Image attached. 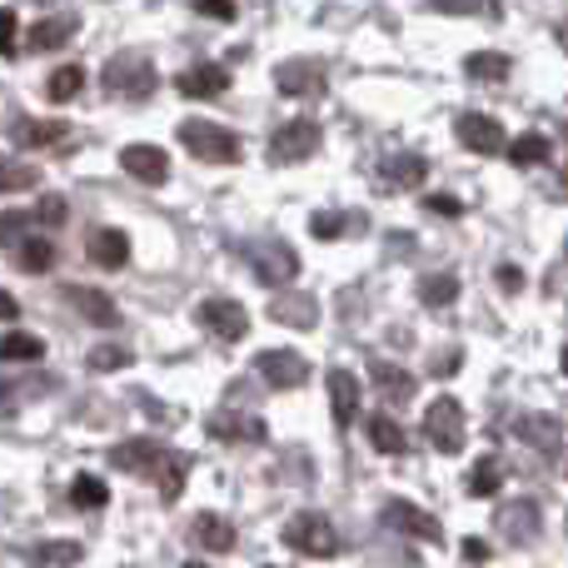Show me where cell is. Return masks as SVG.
Here are the masks:
<instances>
[{
  "label": "cell",
  "instance_id": "18",
  "mask_svg": "<svg viewBox=\"0 0 568 568\" xmlns=\"http://www.w3.org/2000/svg\"><path fill=\"white\" fill-rule=\"evenodd\" d=\"M10 140H16V150H45V145H65V140H70V125H65V120H16V130H10Z\"/></svg>",
  "mask_w": 568,
  "mask_h": 568
},
{
  "label": "cell",
  "instance_id": "51",
  "mask_svg": "<svg viewBox=\"0 0 568 568\" xmlns=\"http://www.w3.org/2000/svg\"><path fill=\"white\" fill-rule=\"evenodd\" d=\"M559 45L568 50V26H559Z\"/></svg>",
  "mask_w": 568,
  "mask_h": 568
},
{
  "label": "cell",
  "instance_id": "41",
  "mask_svg": "<svg viewBox=\"0 0 568 568\" xmlns=\"http://www.w3.org/2000/svg\"><path fill=\"white\" fill-rule=\"evenodd\" d=\"M0 50H6V55H16L20 50V20H16V10H0Z\"/></svg>",
  "mask_w": 568,
  "mask_h": 568
},
{
  "label": "cell",
  "instance_id": "48",
  "mask_svg": "<svg viewBox=\"0 0 568 568\" xmlns=\"http://www.w3.org/2000/svg\"><path fill=\"white\" fill-rule=\"evenodd\" d=\"M454 369H459V354H444V359L434 354V374H454Z\"/></svg>",
  "mask_w": 568,
  "mask_h": 568
},
{
  "label": "cell",
  "instance_id": "16",
  "mask_svg": "<svg viewBox=\"0 0 568 568\" xmlns=\"http://www.w3.org/2000/svg\"><path fill=\"white\" fill-rule=\"evenodd\" d=\"M270 320H275V324H290V329H314V324H320V304H314V294L280 290L275 304H270Z\"/></svg>",
  "mask_w": 568,
  "mask_h": 568
},
{
  "label": "cell",
  "instance_id": "32",
  "mask_svg": "<svg viewBox=\"0 0 568 568\" xmlns=\"http://www.w3.org/2000/svg\"><path fill=\"white\" fill-rule=\"evenodd\" d=\"M369 444L379 454H404V429L389 419V414H369Z\"/></svg>",
  "mask_w": 568,
  "mask_h": 568
},
{
  "label": "cell",
  "instance_id": "34",
  "mask_svg": "<svg viewBox=\"0 0 568 568\" xmlns=\"http://www.w3.org/2000/svg\"><path fill=\"white\" fill-rule=\"evenodd\" d=\"M504 155H509L514 165H544V160H549V140L544 135H519Z\"/></svg>",
  "mask_w": 568,
  "mask_h": 568
},
{
  "label": "cell",
  "instance_id": "26",
  "mask_svg": "<svg viewBox=\"0 0 568 568\" xmlns=\"http://www.w3.org/2000/svg\"><path fill=\"white\" fill-rule=\"evenodd\" d=\"M499 529L509 534V539H539V504L519 499V504H509V509H499Z\"/></svg>",
  "mask_w": 568,
  "mask_h": 568
},
{
  "label": "cell",
  "instance_id": "2",
  "mask_svg": "<svg viewBox=\"0 0 568 568\" xmlns=\"http://www.w3.org/2000/svg\"><path fill=\"white\" fill-rule=\"evenodd\" d=\"M180 145L195 160H205V165H235L240 160V135L215 125V120H185L180 125Z\"/></svg>",
  "mask_w": 568,
  "mask_h": 568
},
{
  "label": "cell",
  "instance_id": "19",
  "mask_svg": "<svg viewBox=\"0 0 568 568\" xmlns=\"http://www.w3.org/2000/svg\"><path fill=\"white\" fill-rule=\"evenodd\" d=\"M519 439L524 444H534L539 454H559V444H564V419H554V414H519Z\"/></svg>",
  "mask_w": 568,
  "mask_h": 568
},
{
  "label": "cell",
  "instance_id": "22",
  "mask_svg": "<svg viewBox=\"0 0 568 568\" xmlns=\"http://www.w3.org/2000/svg\"><path fill=\"white\" fill-rule=\"evenodd\" d=\"M384 180H389V190H419L429 180V160L414 155V150H399V155L384 160Z\"/></svg>",
  "mask_w": 568,
  "mask_h": 568
},
{
  "label": "cell",
  "instance_id": "33",
  "mask_svg": "<svg viewBox=\"0 0 568 568\" xmlns=\"http://www.w3.org/2000/svg\"><path fill=\"white\" fill-rule=\"evenodd\" d=\"M419 300L429 304V310H439V304H454V300H459V280H454V275H424L419 280Z\"/></svg>",
  "mask_w": 568,
  "mask_h": 568
},
{
  "label": "cell",
  "instance_id": "40",
  "mask_svg": "<svg viewBox=\"0 0 568 568\" xmlns=\"http://www.w3.org/2000/svg\"><path fill=\"white\" fill-rule=\"evenodd\" d=\"M344 225H354V215H314V220H310L314 240H339Z\"/></svg>",
  "mask_w": 568,
  "mask_h": 568
},
{
  "label": "cell",
  "instance_id": "38",
  "mask_svg": "<svg viewBox=\"0 0 568 568\" xmlns=\"http://www.w3.org/2000/svg\"><path fill=\"white\" fill-rule=\"evenodd\" d=\"M90 369L95 374H110V369H125L130 364V349H120V344H100V349H90Z\"/></svg>",
  "mask_w": 568,
  "mask_h": 568
},
{
  "label": "cell",
  "instance_id": "1",
  "mask_svg": "<svg viewBox=\"0 0 568 568\" xmlns=\"http://www.w3.org/2000/svg\"><path fill=\"white\" fill-rule=\"evenodd\" d=\"M105 95L115 100H150L155 95V65L145 50H120L105 65Z\"/></svg>",
  "mask_w": 568,
  "mask_h": 568
},
{
  "label": "cell",
  "instance_id": "14",
  "mask_svg": "<svg viewBox=\"0 0 568 568\" xmlns=\"http://www.w3.org/2000/svg\"><path fill=\"white\" fill-rule=\"evenodd\" d=\"M175 85H180V95H190V100H215L230 90V70L215 65V60H200V65L180 70Z\"/></svg>",
  "mask_w": 568,
  "mask_h": 568
},
{
  "label": "cell",
  "instance_id": "42",
  "mask_svg": "<svg viewBox=\"0 0 568 568\" xmlns=\"http://www.w3.org/2000/svg\"><path fill=\"white\" fill-rule=\"evenodd\" d=\"M36 170H26V165H6V175H0V185L6 190H26V185H36Z\"/></svg>",
  "mask_w": 568,
  "mask_h": 568
},
{
  "label": "cell",
  "instance_id": "4",
  "mask_svg": "<svg viewBox=\"0 0 568 568\" xmlns=\"http://www.w3.org/2000/svg\"><path fill=\"white\" fill-rule=\"evenodd\" d=\"M245 260H250V270H255V280L270 284V290H284V284L294 280V270H300L294 250L280 245V240H250V245H245Z\"/></svg>",
  "mask_w": 568,
  "mask_h": 568
},
{
  "label": "cell",
  "instance_id": "39",
  "mask_svg": "<svg viewBox=\"0 0 568 568\" xmlns=\"http://www.w3.org/2000/svg\"><path fill=\"white\" fill-rule=\"evenodd\" d=\"M185 469H190L185 454H165V459H160L155 474H165V499H175V494H180V484H185Z\"/></svg>",
  "mask_w": 568,
  "mask_h": 568
},
{
  "label": "cell",
  "instance_id": "47",
  "mask_svg": "<svg viewBox=\"0 0 568 568\" xmlns=\"http://www.w3.org/2000/svg\"><path fill=\"white\" fill-rule=\"evenodd\" d=\"M434 10H454V16H469L474 10V0H429Z\"/></svg>",
  "mask_w": 568,
  "mask_h": 568
},
{
  "label": "cell",
  "instance_id": "30",
  "mask_svg": "<svg viewBox=\"0 0 568 568\" xmlns=\"http://www.w3.org/2000/svg\"><path fill=\"white\" fill-rule=\"evenodd\" d=\"M70 504H75V509H105V504H110L105 479H95V474H80V479L70 484Z\"/></svg>",
  "mask_w": 568,
  "mask_h": 568
},
{
  "label": "cell",
  "instance_id": "8",
  "mask_svg": "<svg viewBox=\"0 0 568 568\" xmlns=\"http://www.w3.org/2000/svg\"><path fill=\"white\" fill-rule=\"evenodd\" d=\"M255 369H260V379L275 384V389H300V384L310 379V364H304V354H294V349H260Z\"/></svg>",
  "mask_w": 568,
  "mask_h": 568
},
{
  "label": "cell",
  "instance_id": "43",
  "mask_svg": "<svg viewBox=\"0 0 568 568\" xmlns=\"http://www.w3.org/2000/svg\"><path fill=\"white\" fill-rule=\"evenodd\" d=\"M200 16H215V20H230L235 16V0H195Z\"/></svg>",
  "mask_w": 568,
  "mask_h": 568
},
{
  "label": "cell",
  "instance_id": "29",
  "mask_svg": "<svg viewBox=\"0 0 568 568\" xmlns=\"http://www.w3.org/2000/svg\"><path fill=\"white\" fill-rule=\"evenodd\" d=\"M509 65H514V60L504 55V50H474V55L464 60V70H469L474 80H504V75H509Z\"/></svg>",
  "mask_w": 568,
  "mask_h": 568
},
{
  "label": "cell",
  "instance_id": "50",
  "mask_svg": "<svg viewBox=\"0 0 568 568\" xmlns=\"http://www.w3.org/2000/svg\"><path fill=\"white\" fill-rule=\"evenodd\" d=\"M554 195H559V200H568V165L559 170V180H554Z\"/></svg>",
  "mask_w": 568,
  "mask_h": 568
},
{
  "label": "cell",
  "instance_id": "36",
  "mask_svg": "<svg viewBox=\"0 0 568 568\" xmlns=\"http://www.w3.org/2000/svg\"><path fill=\"white\" fill-rule=\"evenodd\" d=\"M499 484H504L499 459H479V464H474V474H469V494H499Z\"/></svg>",
  "mask_w": 568,
  "mask_h": 568
},
{
  "label": "cell",
  "instance_id": "46",
  "mask_svg": "<svg viewBox=\"0 0 568 568\" xmlns=\"http://www.w3.org/2000/svg\"><path fill=\"white\" fill-rule=\"evenodd\" d=\"M499 290H524V275H519V270H514V265H499Z\"/></svg>",
  "mask_w": 568,
  "mask_h": 568
},
{
  "label": "cell",
  "instance_id": "13",
  "mask_svg": "<svg viewBox=\"0 0 568 568\" xmlns=\"http://www.w3.org/2000/svg\"><path fill=\"white\" fill-rule=\"evenodd\" d=\"M120 170L135 180H145V185H160V180L170 175V155L160 145H145V140H135V145L120 150Z\"/></svg>",
  "mask_w": 568,
  "mask_h": 568
},
{
  "label": "cell",
  "instance_id": "6",
  "mask_svg": "<svg viewBox=\"0 0 568 568\" xmlns=\"http://www.w3.org/2000/svg\"><path fill=\"white\" fill-rule=\"evenodd\" d=\"M320 150V125L314 120H290L270 135V165H300Z\"/></svg>",
  "mask_w": 568,
  "mask_h": 568
},
{
  "label": "cell",
  "instance_id": "31",
  "mask_svg": "<svg viewBox=\"0 0 568 568\" xmlns=\"http://www.w3.org/2000/svg\"><path fill=\"white\" fill-rule=\"evenodd\" d=\"M40 354H45V344H40L36 334H26V329H10L6 339H0V359H10V364L40 359Z\"/></svg>",
  "mask_w": 568,
  "mask_h": 568
},
{
  "label": "cell",
  "instance_id": "11",
  "mask_svg": "<svg viewBox=\"0 0 568 568\" xmlns=\"http://www.w3.org/2000/svg\"><path fill=\"white\" fill-rule=\"evenodd\" d=\"M60 294H65V304H75L80 320L100 324V329H115V324H120V310H115V300H110L105 290H90V284H65Z\"/></svg>",
  "mask_w": 568,
  "mask_h": 568
},
{
  "label": "cell",
  "instance_id": "45",
  "mask_svg": "<svg viewBox=\"0 0 568 568\" xmlns=\"http://www.w3.org/2000/svg\"><path fill=\"white\" fill-rule=\"evenodd\" d=\"M424 210H434V215H459V200H449V195H429V200H424Z\"/></svg>",
  "mask_w": 568,
  "mask_h": 568
},
{
  "label": "cell",
  "instance_id": "5",
  "mask_svg": "<svg viewBox=\"0 0 568 568\" xmlns=\"http://www.w3.org/2000/svg\"><path fill=\"white\" fill-rule=\"evenodd\" d=\"M424 434L439 454H459L464 449V409L454 394H439V399L424 409Z\"/></svg>",
  "mask_w": 568,
  "mask_h": 568
},
{
  "label": "cell",
  "instance_id": "52",
  "mask_svg": "<svg viewBox=\"0 0 568 568\" xmlns=\"http://www.w3.org/2000/svg\"><path fill=\"white\" fill-rule=\"evenodd\" d=\"M185 568H210V564H200V559H190V564H185Z\"/></svg>",
  "mask_w": 568,
  "mask_h": 568
},
{
  "label": "cell",
  "instance_id": "25",
  "mask_svg": "<svg viewBox=\"0 0 568 568\" xmlns=\"http://www.w3.org/2000/svg\"><path fill=\"white\" fill-rule=\"evenodd\" d=\"M75 30H80V16H45V20H36V30H30V45L36 50H60V45H70Z\"/></svg>",
  "mask_w": 568,
  "mask_h": 568
},
{
  "label": "cell",
  "instance_id": "21",
  "mask_svg": "<svg viewBox=\"0 0 568 568\" xmlns=\"http://www.w3.org/2000/svg\"><path fill=\"white\" fill-rule=\"evenodd\" d=\"M190 539H195L200 549H210V554H230L235 549V524H230L225 514H195Z\"/></svg>",
  "mask_w": 568,
  "mask_h": 568
},
{
  "label": "cell",
  "instance_id": "27",
  "mask_svg": "<svg viewBox=\"0 0 568 568\" xmlns=\"http://www.w3.org/2000/svg\"><path fill=\"white\" fill-rule=\"evenodd\" d=\"M10 260H16V270H26V275H40V270L55 265V245L30 235V240H20V245H10Z\"/></svg>",
  "mask_w": 568,
  "mask_h": 568
},
{
  "label": "cell",
  "instance_id": "35",
  "mask_svg": "<svg viewBox=\"0 0 568 568\" xmlns=\"http://www.w3.org/2000/svg\"><path fill=\"white\" fill-rule=\"evenodd\" d=\"M80 85H85V70H80V65H60L55 75L45 80V95L50 100H70V95H80Z\"/></svg>",
  "mask_w": 568,
  "mask_h": 568
},
{
  "label": "cell",
  "instance_id": "3",
  "mask_svg": "<svg viewBox=\"0 0 568 568\" xmlns=\"http://www.w3.org/2000/svg\"><path fill=\"white\" fill-rule=\"evenodd\" d=\"M284 544H290L294 554H304V559H334V554L344 549L339 529H334L324 514H294V519L284 524Z\"/></svg>",
  "mask_w": 568,
  "mask_h": 568
},
{
  "label": "cell",
  "instance_id": "12",
  "mask_svg": "<svg viewBox=\"0 0 568 568\" xmlns=\"http://www.w3.org/2000/svg\"><path fill=\"white\" fill-rule=\"evenodd\" d=\"M384 524H389V529H399V534H409V539H439V519H434V514H424L419 504H409V499H389L384 504Z\"/></svg>",
  "mask_w": 568,
  "mask_h": 568
},
{
  "label": "cell",
  "instance_id": "44",
  "mask_svg": "<svg viewBox=\"0 0 568 568\" xmlns=\"http://www.w3.org/2000/svg\"><path fill=\"white\" fill-rule=\"evenodd\" d=\"M464 564H489V544H484V539H464Z\"/></svg>",
  "mask_w": 568,
  "mask_h": 568
},
{
  "label": "cell",
  "instance_id": "10",
  "mask_svg": "<svg viewBox=\"0 0 568 568\" xmlns=\"http://www.w3.org/2000/svg\"><path fill=\"white\" fill-rule=\"evenodd\" d=\"M275 85H280V95H290V100L324 95V65L320 60L294 55V60H284V65L275 70Z\"/></svg>",
  "mask_w": 568,
  "mask_h": 568
},
{
  "label": "cell",
  "instance_id": "23",
  "mask_svg": "<svg viewBox=\"0 0 568 568\" xmlns=\"http://www.w3.org/2000/svg\"><path fill=\"white\" fill-rule=\"evenodd\" d=\"M210 434L225 444H265V419H255V414H215L210 419Z\"/></svg>",
  "mask_w": 568,
  "mask_h": 568
},
{
  "label": "cell",
  "instance_id": "9",
  "mask_svg": "<svg viewBox=\"0 0 568 568\" xmlns=\"http://www.w3.org/2000/svg\"><path fill=\"white\" fill-rule=\"evenodd\" d=\"M454 135H459V145L474 150V155H499V150H509V135H504L499 120H489V115H459L454 120Z\"/></svg>",
  "mask_w": 568,
  "mask_h": 568
},
{
  "label": "cell",
  "instance_id": "24",
  "mask_svg": "<svg viewBox=\"0 0 568 568\" xmlns=\"http://www.w3.org/2000/svg\"><path fill=\"white\" fill-rule=\"evenodd\" d=\"M369 379H374V389H379L384 399H394V404H409V399H414V374L399 369V364L374 359V364H369Z\"/></svg>",
  "mask_w": 568,
  "mask_h": 568
},
{
  "label": "cell",
  "instance_id": "53",
  "mask_svg": "<svg viewBox=\"0 0 568 568\" xmlns=\"http://www.w3.org/2000/svg\"><path fill=\"white\" fill-rule=\"evenodd\" d=\"M564 369H568V349H564Z\"/></svg>",
  "mask_w": 568,
  "mask_h": 568
},
{
  "label": "cell",
  "instance_id": "17",
  "mask_svg": "<svg viewBox=\"0 0 568 568\" xmlns=\"http://www.w3.org/2000/svg\"><path fill=\"white\" fill-rule=\"evenodd\" d=\"M329 409H334V424L339 429H349L354 419H359V379H354L349 369H329Z\"/></svg>",
  "mask_w": 568,
  "mask_h": 568
},
{
  "label": "cell",
  "instance_id": "28",
  "mask_svg": "<svg viewBox=\"0 0 568 568\" xmlns=\"http://www.w3.org/2000/svg\"><path fill=\"white\" fill-rule=\"evenodd\" d=\"M30 564L40 568H65V564H80V544L75 539H45L30 549Z\"/></svg>",
  "mask_w": 568,
  "mask_h": 568
},
{
  "label": "cell",
  "instance_id": "20",
  "mask_svg": "<svg viewBox=\"0 0 568 568\" xmlns=\"http://www.w3.org/2000/svg\"><path fill=\"white\" fill-rule=\"evenodd\" d=\"M160 459H165V449H160L155 439H125L110 449V464H115V469H130V474L160 469Z\"/></svg>",
  "mask_w": 568,
  "mask_h": 568
},
{
  "label": "cell",
  "instance_id": "37",
  "mask_svg": "<svg viewBox=\"0 0 568 568\" xmlns=\"http://www.w3.org/2000/svg\"><path fill=\"white\" fill-rule=\"evenodd\" d=\"M65 215H70V210H65V200H60V195H40L36 200V215H30V220H36L40 230H55V225H65Z\"/></svg>",
  "mask_w": 568,
  "mask_h": 568
},
{
  "label": "cell",
  "instance_id": "49",
  "mask_svg": "<svg viewBox=\"0 0 568 568\" xmlns=\"http://www.w3.org/2000/svg\"><path fill=\"white\" fill-rule=\"evenodd\" d=\"M0 314H6V320H16V314H20L16 310V294H0Z\"/></svg>",
  "mask_w": 568,
  "mask_h": 568
},
{
  "label": "cell",
  "instance_id": "15",
  "mask_svg": "<svg viewBox=\"0 0 568 568\" xmlns=\"http://www.w3.org/2000/svg\"><path fill=\"white\" fill-rule=\"evenodd\" d=\"M85 255L95 260L100 270H120L130 260V235H125V230H110V225L90 230V235H85Z\"/></svg>",
  "mask_w": 568,
  "mask_h": 568
},
{
  "label": "cell",
  "instance_id": "7",
  "mask_svg": "<svg viewBox=\"0 0 568 568\" xmlns=\"http://www.w3.org/2000/svg\"><path fill=\"white\" fill-rule=\"evenodd\" d=\"M195 320L205 324L215 339H245V329H250V314H245V304H235V300H200L195 304Z\"/></svg>",
  "mask_w": 568,
  "mask_h": 568
}]
</instances>
